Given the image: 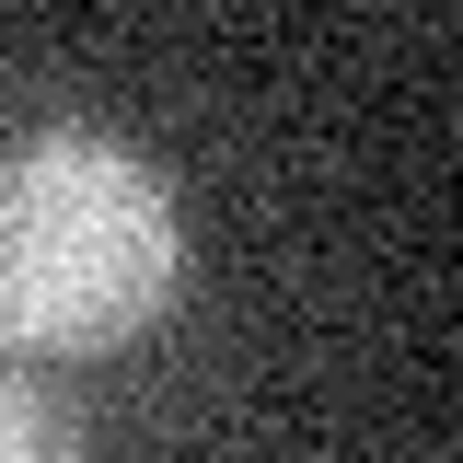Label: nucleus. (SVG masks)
<instances>
[{
    "label": "nucleus",
    "mask_w": 463,
    "mask_h": 463,
    "mask_svg": "<svg viewBox=\"0 0 463 463\" xmlns=\"http://www.w3.org/2000/svg\"><path fill=\"white\" fill-rule=\"evenodd\" d=\"M185 279L174 185L128 139L47 128L0 151V347L93 359L139 336Z\"/></svg>",
    "instance_id": "f257e3e1"
},
{
    "label": "nucleus",
    "mask_w": 463,
    "mask_h": 463,
    "mask_svg": "<svg viewBox=\"0 0 463 463\" xmlns=\"http://www.w3.org/2000/svg\"><path fill=\"white\" fill-rule=\"evenodd\" d=\"M0 463H81L70 405H58L47 383H24V371H0Z\"/></svg>",
    "instance_id": "f03ea898"
}]
</instances>
